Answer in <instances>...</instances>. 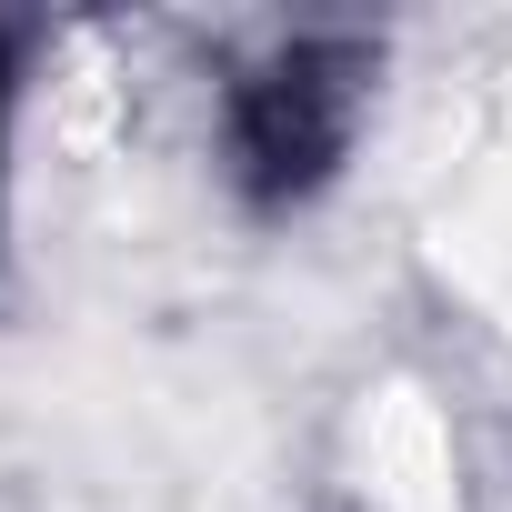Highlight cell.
I'll list each match as a JSON object with an SVG mask.
<instances>
[{"label":"cell","instance_id":"1","mask_svg":"<svg viewBox=\"0 0 512 512\" xmlns=\"http://www.w3.org/2000/svg\"><path fill=\"white\" fill-rule=\"evenodd\" d=\"M372 41L362 31H282L262 61H241L221 81V171L251 211H302L332 191L362 91H372Z\"/></svg>","mask_w":512,"mask_h":512},{"label":"cell","instance_id":"2","mask_svg":"<svg viewBox=\"0 0 512 512\" xmlns=\"http://www.w3.org/2000/svg\"><path fill=\"white\" fill-rule=\"evenodd\" d=\"M11 91H21V31L0 21V141H11Z\"/></svg>","mask_w":512,"mask_h":512}]
</instances>
